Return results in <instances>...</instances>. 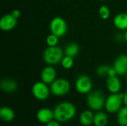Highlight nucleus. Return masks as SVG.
<instances>
[{
  "instance_id": "obj_1",
  "label": "nucleus",
  "mask_w": 127,
  "mask_h": 126,
  "mask_svg": "<svg viewBox=\"0 0 127 126\" xmlns=\"http://www.w3.org/2000/svg\"><path fill=\"white\" fill-rule=\"evenodd\" d=\"M76 107L69 102L59 103L54 110V119L59 123H65L72 120L76 115Z\"/></svg>"
},
{
  "instance_id": "obj_2",
  "label": "nucleus",
  "mask_w": 127,
  "mask_h": 126,
  "mask_svg": "<svg viewBox=\"0 0 127 126\" xmlns=\"http://www.w3.org/2000/svg\"><path fill=\"white\" fill-rule=\"evenodd\" d=\"M43 60L44 62L49 65H54L61 62L63 58V51L61 48L58 46L48 47L45 48L43 52Z\"/></svg>"
},
{
  "instance_id": "obj_3",
  "label": "nucleus",
  "mask_w": 127,
  "mask_h": 126,
  "mask_svg": "<svg viewBox=\"0 0 127 126\" xmlns=\"http://www.w3.org/2000/svg\"><path fill=\"white\" fill-rule=\"evenodd\" d=\"M86 102L88 106L94 111H100L105 106V97L102 91L99 90L92 91L88 94Z\"/></svg>"
},
{
  "instance_id": "obj_4",
  "label": "nucleus",
  "mask_w": 127,
  "mask_h": 126,
  "mask_svg": "<svg viewBox=\"0 0 127 126\" xmlns=\"http://www.w3.org/2000/svg\"><path fill=\"white\" fill-rule=\"evenodd\" d=\"M124 97V93H117L110 94L106 100L105 107L108 112L116 113L118 112L121 108L122 104L124 103L123 99Z\"/></svg>"
},
{
  "instance_id": "obj_5",
  "label": "nucleus",
  "mask_w": 127,
  "mask_h": 126,
  "mask_svg": "<svg viewBox=\"0 0 127 126\" xmlns=\"http://www.w3.org/2000/svg\"><path fill=\"white\" fill-rule=\"evenodd\" d=\"M70 83L69 82L63 78L56 79L51 84V91L57 97H63L67 94L70 91Z\"/></svg>"
},
{
  "instance_id": "obj_6",
  "label": "nucleus",
  "mask_w": 127,
  "mask_h": 126,
  "mask_svg": "<svg viewBox=\"0 0 127 126\" xmlns=\"http://www.w3.org/2000/svg\"><path fill=\"white\" fill-rule=\"evenodd\" d=\"M68 30V26L65 20L62 17L57 16L52 19L50 23L51 33L57 36L59 38L63 37Z\"/></svg>"
},
{
  "instance_id": "obj_7",
  "label": "nucleus",
  "mask_w": 127,
  "mask_h": 126,
  "mask_svg": "<svg viewBox=\"0 0 127 126\" xmlns=\"http://www.w3.org/2000/svg\"><path fill=\"white\" fill-rule=\"evenodd\" d=\"M51 92V88H48V84L42 81L35 82L32 87V94L33 97L39 101L46 100L49 97Z\"/></svg>"
},
{
  "instance_id": "obj_8",
  "label": "nucleus",
  "mask_w": 127,
  "mask_h": 126,
  "mask_svg": "<svg viewBox=\"0 0 127 126\" xmlns=\"http://www.w3.org/2000/svg\"><path fill=\"white\" fill-rule=\"evenodd\" d=\"M93 87V83L91 78L87 75L79 76L75 82L76 90L82 94H86L92 91Z\"/></svg>"
},
{
  "instance_id": "obj_9",
  "label": "nucleus",
  "mask_w": 127,
  "mask_h": 126,
  "mask_svg": "<svg viewBox=\"0 0 127 126\" xmlns=\"http://www.w3.org/2000/svg\"><path fill=\"white\" fill-rule=\"evenodd\" d=\"M17 24V19L11 13L4 15L0 20V28L3 31L12 30Z\"/></svg>"
},
{
  "instance_id": "obj_10",
  "label": "nucleus",
  "mask_w": 127,
  "mask_h": 126,
  "mask_svg": "<svg viewBox=\"0 0 127 126\" xmlns=\"http://www.w3.org/2000/svg\"><path fill=\"white\" fill-rule=\"evenodd\" d=\"M113 68L118 76H124L127 74V55H120L115 61Z\"/></svg>"
},
{
  "instance_id": "obj_11",
  "label": "nucleus",
  "mask_w": 127,
  "mask_h": 126,
  "mask_svg": "<svg viewBox=\"0 0 127 126\" xmlns=\"http://www.w3.org/2000/svg\"><path fill=\"white\" fill-rule=\"evenodd\" d=\"M40 77H41V81H42L43 82L48 85L49 84L51 85L56 79L57 77L56 70L52 66H47L42 69Z\"/></svg>"
},
{
  "instance_id": "obj_12",
  "label": "nucleus",
  "mask_w": 127,
  "mask_h": 126,
  "mask_svg": "<svg viewBox=\"0 0 127 126\" xmlns=\"http://www.w3.org/2000/svg\"><path fill=\"white\" fill-rule=\"evenodd\" d=\"M36 118L39 122L43 124H47L51 121L54 120V111L48 108H40L36 113Z\"/></svg>"
},
{
  "instance_id": "obj_13",
  "label": "nucleus",
  "mask_w": 127,
  "mask_h": 126,
  "mask_svg": "<svg viewBox=\"0 0 127 126\" xmlns=\"http://www.w3.org/2000/svg\"><path fill=\"white\" fill-rule=\"evenodd\" d=\"M106 88L112 94L119 93L121 89V82L118 76H108L106 79Z\"/></svg>"
},
{
  "instance_id": "obj_14",
  "label": "nucleus",
  "mask_w": 127,
  "mask_h": 126,
  "mask_svg": "<svg viewBox=\"0 0 127 126\" xmlns=\"http://www.w3.org/2000/svg\"><path fill=\"white\" fill-rule=\"evenodd\" d=\"M1 89L6 93H13L18 88L17 82L10 78H5L1 79L0 84Z\"/></svg>"
},
{
  "instance_id": "obj_15",
  "label": "nucleus",
  "mask_w": 127,
  "mask_h": 126,
  "mask_svg": "<svg viewBox=\"0 0 127 126\" xmlns=\"http://www.w3.org/2000/svg\"><path fill=\"white\" fill-rule=\"evenodd\" d=\"M115 26L119 30H127V13H121L117 14L113 20Z\"/></svg>"
},
{
  "instance_id": "obj_16",
  "label": "nucleus",
  "mask_w": 127,
  "mask_h": 126,
  "mask_svg": "<svg viewBox=\"0 0 127 126\" xmlns=\"http://www.w3.org/2000/svg\"><path fill=\"white\" fill-rule=\"evenodd\" d=\"M95 114L89 110L83 111L80 116V123L82 126H89L94 122Z\"/></svg>"
},
{
  "instance_id": "obj_17",
  "label": "nucleus",
  "mask_w": 127,
  "mask_h": 126,
  "mask_svg": "<svg viewBox=\"0 0 127 126\" xmlns=\"http://www.w3.org/2000/svg\"><path fill=\"white\" fill-rule=\"evenodd\" d=\"M15 117L13 110L9 107H2L0 109V118L4 122H10Z\"/></svg>"
},
{
  "instance_id": "obj_18",
  "label": "nucleus",
  "mask_w": 127,
  "mask_h": 126,
  "mask_svg": "<svg viewBox=\"0 0 127 126\" xmlns=\"http://www.w3.org/2000/svg\"><path fill=\"white\" fill-rule=\"evenodd\" d=\"M94 125L95 126H106L108 124V117L102 111H98L95 114Z\"/></svg>"
},
{
  "instance_id": "obj_19",
  "label": "nucleus",
  "mask_w": 127,
  "mask_h": 126,
  "mask_svg": "<svg viewBox=\"0 0 127 126\" xmlns=\"http://www.w3.org/2000/svg\"><path fill=\"white\" fill-rule=\"evenodd\" d=\"M80 51V48L79 45L75 43V42H71L69 44H68L65 48V54L66 56H69L71 57H74L76 56Z\"/></svg>"
},
{
  "instance_id": "obj_20",
  "label": "nucleus",
  "mask_w": 127,
  "mask_h": 126,
  "mask_svg": "<svg viewBox=\"0 0 127 126\" xmlns=\"http://www.w3.org/2000/svg\"><path fill=\"white\" fill-rule=\"evenodd\" d=\"M117 120L121 126H127V106L125 105L119 110Z\"/></svg>"
},
{
  "instance_id": "obj_21",
  "label": "nucleus",
  "mask_w": 127,
  "mask_h": 126,
  "mask_svg": "<svg viewBox=\"0 0 127 126\" xmlns=\"http://www.w3.org/2000/svg\"><path fill=\"white\" fill-rule=\"evenodd\" d=\"M61 65L62 67L64 69H70L73 67L74 65V60H73V57L69 56H63L62 61H61Z\"/></svg>"
},
{
  "instance_id": "obj_22",
  "label": "nucleus",
  "mask_w": 127,
  "mask_h": 126,
  "mask_svg": "<svg viewBox=\"0 0 127 126\" xmlns=\"http://www.w3.org/2000/svg\"><path fill=\"white\" fill-rule=\"evenodd\" d=\"M99 16L102 19H107L110 16V10L106 5H101L99 8Z\"/></svg>"
},
{
  "instance_id": "obj_23",
  "label": "nucleus",
  "mask_w": 127,
  "mask_h": 126,
  "mask_svg": "<svg viewBox=\"0 0 127 126\" xmlns=\"http://www.w3.org/2000/svg\"><path fill=\"white\" fill-rule=\"evenodd\" d=\"M58 42H59V37L53 33H51L46 38V44L48 47L57 46Z\"/></svg>"
},
{
  "instance_id": "obj_24",
  "label": "nucleus",
  "mask_w": 127,
  "mask_h": 126,
  "mask_svg": "<svg viewBox=\"0 0 127 126\" xmlns=\"http://www.w3.org/2000/svg\"><path fill=\"white\" fill-rule=\"evenodd\" d=\"M110 68L111 67H109V65H100L97 68L96 73L99 76H108V73H109V71Z\"/></svg>"
},
{
  "instance_id": "obj_25",
  "label": "nucleus",
  "mask_w": 127,
  "mask_h": 126,
  "mask_svg": "<svg viewBox=\"0 0 127 126\" xmlns=\"http://www.w3.org/2000/svg\"><path fill=\"white\" fill-rule=\"evenodd\" d=\"M11 14H12V16H13L14 18H16V19H18L20 17V16H21V12H20L19 10L15 9V10H13L11 12Z\"/></svg>"
},
{
  "instance_id": "obj_26",
  "label": "nucleus",
  "mask_w": 127,
  "mask_h": 126,
  "mask_svg": "<svg viewBox=\"0 0 127 126\" xmlns=\"http://www.w3.org/2000/svg\"><path fill=\"white\" fill-rule=\"evenodd\" d=\"M118 76V74L116 73V71L115 70V68L113 67L110 68V69L109 71V73H108V76Z\"/></svg>"
},
{
  "instance_id": "obj_27",
  "label": "nucleus",
  "mask_w": 127,
  "mask_h": 126,
  "mask_svg": "<svg viewBox=\"0 0 127 126\" xmlns=\"http://www.w3.org/2000/svg\"><path fill=\"white\" fill-rule=\"evenodd\" d=\"M45 126H60V123H59L58 121H57V120H52L50 123L45 124Z\"/></svg>"
},
{
  "instance_id": "obj_28",
  "label": "nucleus",
  "mask_w": 127,
  "mask_h": 126,
  "mask_svg": "<svg viewBox=\"0 0 127 126\" xmlns=\"http://www.w3.org/2000/svg\"><path fill=\"white\" fill-rule=\"evenodd\" d=\"M123 102H124V104L127 106V91L126 93H124V99H123Z\"/></svg>"
},
{
  "instance_id": "obj_29",
  "label": "nucleus",
  "mask_w": 127,
  "mask_h": 126,
  "mask_svg": "<svg viewBox=\"0 0 127 126\" xmlns=\"http://www.w3.org/2000/svg\"><path fill=\"white\" fill-rule=\"evenodd\" d=\"M125 40H126V42H127V31H126V33H125Z\"/></svg>"
},
{
  "instance_id": "obj_30",
  "label": "nucleus",
  "mask_w": 127,
  "mask_h": 126,
  "mask_svg": "<svg viewBox=\"0 0 127 126\" xmlns=\"http://www.w3.org/2000/svg\"></svg>"
}]
</instances>
